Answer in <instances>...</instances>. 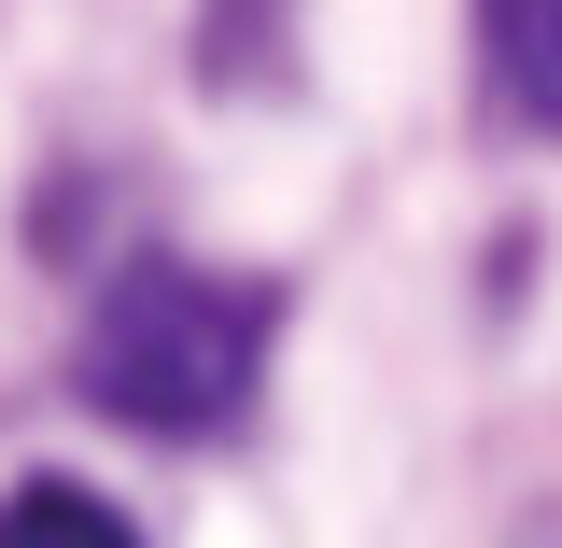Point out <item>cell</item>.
Here are the masks:
<instances>
[{
  "instance_id": "obj_1",
  "label": "cell",
  "mask_w": 562,
  "mask_h": 548,
  "mask_svg": "<svg viewBox=\"0 0 562 548\" xmlns=\"http://www.w3.org/2000/svg\"><path fill=\"white\" fill-rule=\"evenodd\" d=\"M268 338H281V295L239 268H127L99 295V324L70 351V380H85V409L140 422V436H225V422L254 409V380H268Z\"/></svg>"
},
{
  "instance_id": "obj_2",
  "label": "cell",
  "mask_w": 562,
  "mask_h": 548,
  "mask_svg": "<svg viewBox=\"0 0 562 548\" xmlns=\"http://www.w3.org/2000/svg\"><path fill=\"white\" fill-rule=\"evenodd\" d=\"M479 57L506 85V113L562 127V0H479Z\"/></svg>"
},
{
  "instance_id": "obj_3",
  "label": "cell",
  "mask_w": 562,
  "mask_h": 548,
  "mask_svg": "<svg viewBox=\"0 0 562 548\" xmlns=\"http://www.w3.org/2000/svg\"><path fill=\"white\" fill-rule=\"evenodd\" d=\"M0 548H140V521L99 506L85 479H14L0 492Z\"/></svg>"
}]
</instances>
